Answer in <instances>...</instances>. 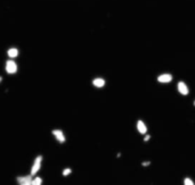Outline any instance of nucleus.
I'll return each instance as SVG.
<instances>
[{"instance_id": "nucleus-15", "label": "nucleus", "mask_w": 195, "mask_h": 185, "mask_svg": "<svg viewBox=\"0 0 195 185\" xmlns=\"http://www.w3.org/2000/svg\"><path fill=\"white\" fill-rule=\"evenodd\" d=\"M1 81H2V76H0V83H1Z\"/></svg>"}, {"instance_id": "nucleus-1", "label": "nucleus", "mask_w": 195, "mask_h": 185, "mask_svg": "<svg viewBox=\"0 0 195 185\" xmlns=\"http://www.w3.org/2000/svg\"><path fill=\"white\" fill-rule=\"evenodd\" d=\"M42 160H43V157L41 154L39 156H37L34 161H33V165H32L31 167V175L32 176H34V175L40 170V168H41V165H42Z\"/></svg>"}, {"instance_id": "nucleus-4", "label": "nucleus", "mask_w": 195, "mask_h": 185, "mask_svg": "<svg viewBox=\"0 0 195 185\" xmlns=\"http://www.w3.org/2000/svg\"><path fill=\"white\" fill-rule=\"evenodd\" d=\"M177 91L180 93L181 95H189V89L188 85L185 83L184 81H179L177 83Z\"/></svg>"}, {"instance_id": "nucleus-7", "label": "nucleus", "mask_w": 195, "mask_h": 185, "mask_svg": "<svg viewBox=\"0 0 195 185\" xmlns=\"http://www.w3.org/2000/svg\"><path fill=\"white\" fill-rule=\"evenodd\" d=\"M136 128H137L139 134H142V135L147 134V125H146L145 122L142 120V119L137 120V123H136Z\"/></svg>"}, {"instance_id": "nucleus-3", "label": "nucleus", "mask_w": 195, "mask_h": 185, "mask_svg": "<svg viewBox=\"0 0 195 185\" xmlns=\"http://www.w3.org/2000/svg\"><path fill=\"white\" fill-rule=\"evenodd\" d=\"M51 134L54 135V137L60 143H65V141H66V137H65V134L62 129H53L51 131Z\"/></svg>"}, {"instance_id": "nucleus-12", "label": "nucleus", "mask_w": 195, "mask_h": 185, "mask_svg": "<svg viewBox=\"0 0 195 185\" xmlns=\"http://www.w3.org/2000/svg\"><path fill=\"white\" fill-rule=\"evenodd\" d=\"M184 184L185 185H193L194 184V182L192 181L189 177H186V178H184Z\"/></svg>"}, {"instance_id": "nucleus-16", "label": "nucleus", "mask_w": 195, "mask_h": 185, "mask_svg": "<svg viewBox=\"0 0 195 185\" xmlns=\"http://www.w3.org/2000/svg\"><path fill=\"white\" fill-rule=\"evenodd\" d=\"M193 105H194V106H195V100H194V102H193Z\"/></svg>"}, {"instance_id": "nucleus-5", "label": "nucleus", "mask_w": 195, "mask_h": 185, "mask_svg": "<svg viewBox=\"0 0 195 185\" xmlns=\"http://www.w3.org/2000/svg\"><path fill=\"white\" fill-rule=\"evenodd\" d=\"M32 179H33V176L31 174L24 175V176H18L16 178L17 183L21 185H32Z\"/></svg>"}, {"instance_id": "nucleus-6", "label": "nucleus", "mask_w": 195, "mask_h": 185, "mask_svg": "<svg viewBox=\"0 0 195 185\" xmlns=\"http://www.w3.org/2000/svg\"><path fill=\"white\" fill-rule=\"evenodd\" d=\"M156 80H157V82H159V83L167 84V83H171V82H172V80H174V76H172L171 74H169V73H163V74H161V75H159Z\"/></svg>"}, {"instance_id": "nucleus-8", "label": "nucleus", "mask_w": 195, "mask_h": 185, "mask_svg": "<svg viewBox=\"0 0 195 185\" xmlns=\"http://www.w3.org/2000/svg\"><path fill=\"white\" fill-rule=\"evenodd\" d=\"M92 85L97 89H102V87L105 86V84H106V81L104 80L103 77H95L94 80H92Z\"/></svg>"}, {"instance_id": "nucleus-11", "label": "nucleus", "mask_w": 195, "mask_h": 185, "mask_svg": "<svg viewBox=\"0 0 195 185\" xmlns=\"http://www.w3.org/2000/svg\"><path fill=\"white\" fill-rule=\"evenodd\" d=\"M71 173H72L71 168H65V169H63V171H62V175H63V176H69Z\"/></svg>"}, {"instance_id": "nucleus-9", "label": "nucleus", "mask_w": 195, "mask_h": 185, "mask_svg": "<svg viewBox=\"0 0 195 185\" xmlns=\"http://www.w3.org/2000/svg\"><path fill=\"white\" fill-rule=\"evenodd\" d=\"M7 55L11 59H14V58H16L20 55V51H18L17 48H11V49H8Z\"/></svg>"}, {"instance_id": "nucleus-2", "label": "nucleus", "mask_w": 195, "mask_h": 185, "mask_svg": "<svg viewBox=\"0 0 195 185\" xmlns=\"http://www.w3.org/2000/svg\"><path fill=\"white\" fill-rule=\"evenodd\" d=\"M17 64H16V61H14L13 59H9L6 61V65H5V70H6V73L7 74H11V75H13V74H16L17 73Z\"/></svg>"}, {"instance_id": "nucleus-14", "label": "nucleus", "mask_w": 195, "mask_h": 185, "mask_svg": "<svg viewBox=\"0 0 195 185\" xmlns=\"http://www.w3.org/2000/svg\"><path fill=\"white\" fill-rule=\"evenodd\" d=\"M149 164H151L149 161H144V162H143V166H148Z\"/></svg>"}, {"instance_id": "nucleus-13", "label": "nucleus", "mask_w": 195, "mask_h": 185, "mask_svg": "<svg viewBox=\"0 0 195 185\" xmlns=\"http://www.w3.org/2000/svg\"><path fill=\"white\" fill-rule=\"evenodd\" d=\"M149 139H151V136H149V134H145V137H144V141H145V142H147V141H148Z\"/></svg>"}, {"instance_id": "nucleus-10", "label": "nucleus", "mask_w": 195, "mask_h": 185, "mask_svg": "<svg viewBox=\"0 0 195 185\" xmlns=\"http://www.w3.org/2000/svg\"><path fill=\"white\" fill-rule=\"evenodd\" d=\"M41 184H42V178L39 177V176L33 177V179H32V185H41Z\"/></svg>"}]
</instances>
